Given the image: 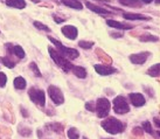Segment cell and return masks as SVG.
<instances>
[{"instance_id": "obj_1", "label": "cell", "mask_w": 160, "mask_h": 139, "mask_svg": "<svg viewBox=\"0 0 160 139\" xmlns=\"http://www.w3.org/2000/svg\"><path fill=\"white\" fill-rule=\"evenodd\" d=\"M101 125L104 130L107 131L110 135H118L122 133L123 131L126 129V124L123 123L122 121L117 119L115 117H108L101 123Z\"/></svg>"}, {"instance_id": "obj_2", "label": "cell", "mask_w": 160, "mask_h": 139, "mask_svg": "<svg viewBox=\"0 0 160 139\" xmlns=\"http://www.w3.org/2000/svg\"><path fill=\"white\" fill-rule=\"evenodd\" d=\"M48 39L52 42H53L54 45L56 46V48L58 49V54L62 55L63 57H66L68 60V58H70V60H75V58L78 57V55H80V53H78V50L74 49V48H68V47H66V46H63L60 41L55 40L54 37H52V36H48Z\"/></svg>"}, {"instance_id": "obj_3", "label": "cell", "mask_w": 160, "mask_h": 139, "mask_svg": "<svg viewBox=\"0 0 160 139\" xmlns=\"http://www.w3.org/2000/svg\"><path fill=\"white\" fill-rule=\"evenodd\" d=\"M48 52L50 54V57L53 58L55 63L58 64L60 68H62L66 72H71V68H72V64L69 62V60H67L66 57H63L62 55H60L58 53V50H55L53 47H48Z\"/></svg>"}, {"instance_id": "obj_4", "label": "cell", "mask_w": 160, "mask_h": 139, "mask_svg": "<svg viewBox=\"0 0 160 139\" xmlns=\"http://www.w3.org/2000/svg\"><path fill=\"white\" fill-rule=\"evenodd\" d=\"M110 108H111V104L109 102L108 98H98L97 102L95 103V111L97 112V117L99 118H104L109 115L110 112Z\"/></svg>"}, {"instance_id": "obj_5", "label": "cell", "mask_w": 160, "mask_h": 139, "mask_svg": "<svg viewBox=\"0 0 160 139\" xmlns=\"http://www.w3.org/2000/svg\"><path fill=\"white\" fill-rule=\"evenodd\" d=\"M28 96L32 99V102H34L36 105H39L41 108H43L46 104V95L43 90L38 89V88H31L28 90Z\"/></svg>"}, {"instance_id": "obj_6", "label": "cell", "mask_w": 160, "mask_h": 139, "mask_svg": "<svg viewBox=\"0 0 160 139\" xmlns=\"http://www.w3.org/2000/svg\"><path fill=\"white\" fill-rule=\"evenodd\" d=\"M113 110H115L116 113L118 115H124V113H128L130 111V107L128 101L124 96H117L113 99Z\"/></svg>"}, {"instance_id": "obj_7", "label": "cell", "mask_w": 160, "mask_h": 139, "mask_svg": "<svg viewBox=\"0 0 160 139\" xmlns=\"http://www.w3.org/2000/svg\"><path fill=\"white\" fill-rule=\"evenodd\" d=\"M48 95L55 105H61V104L64 103V96H63L62 91L58 89V87H55V85H49Z\"/></svg>"}, {"instance_id": "obj_8", "label": "cell", "mask_w": 160, "mask_h": 139, "mask_svg": "<svg viewBox=\"0 0 160 139\" xmlns=\"http://www.w3.org/2000/svg\"><path fill=\"white\" fill-rule=\"evenodd\" d=\"M93 68L97 72V74L102 75V76H109V75H112V74L117 72L116 68L111 67V66H105V64H95Z\"/></svg>"}, {"instance_id": "obj_9", "label": "cell", "mask_w": 160, "mask_h": 139, "mask_svg": "<svg viewBox=\"0 0 160 139\" xmlns=\"http://www.w3.org/2000/svg\"><path fill=\"white\" fill-rule=\"evenodd\" d=\"M129 98H130V102L132 103V105L136 107V108H140V107L145 105V103H146L144 95L139 94V92H131L129 95Z\"/></svg>"}, {"instance_id": "obj_10", "label": "cell", "mask_w": 160, "mask_h": 139, "mask_svg": "<svg viewBox=\"0 0 160 139\" xmlns=\"http://www.w3.org/2000/svg\"><path fill=\"white\" fill-rule=\"evenodd\" d=\"M150 52H142V53H138V54H132L130 55V61L133 63V64H144L146 62V60L150 56Z\"/></svg>"}, {"instance_id": "obj_11", "label": "cell", "mask_w": 160, "mask_h": 139, "mask_svg": "<svg viewBox=\"0 0 160 139\" xmlns=\"http://www.w3.org/2000/svg\"><path fill=\"white\" fill-rule=\"evenodd\" d=\"M6 48H7V52H8L9 55H15V56H18L19 58H23L25 57V50L22 49V47L21 46H18V45H11V43H7L6 45Z\"/></svg>"}, {"instance_id": "obj_12", "label": "cell", "mask_w": 160, "mask_h": 139, "mask_svg": "<svg viewBox=\"0 0 160 139\" xmlns=\"http://www.w3.org/2000/svg\"><path fill=\"white\" fill-rule=\"evenodd\" d=\"M62 34L66 37L68 39H70V40H75L76 36L78 35V31H77V28L75 26H72V25H67V26H64L62 27Z\"/></svg>"}, {"instance_id": "obj_13", "label": "cell", "mask_w": 160, "mask_h": 139, "mask_svg": "<svg viewBox=\"0 0 160 139\" xmlns=\"http://www.w3.org/2000/svg\"><path fill=\"white\" fill-rule=\"evenodd\" d=\"M107 25L109 27L116 28V29H123V31H129V29L133 28V26H131V25L119 22V21H116V20H107Z\"/></svg>"}, {"instance_id": "obj_14", "label": "cell", "mask_w": 160, "mask_h": 139, "mask_svg": "<svg viewBox=\"0 0 160 139\" xmlns=\"http://www.w3.org/2000/svg\"><path fill=\"white\" fill-rule=\"evenodd\" d=\"M123 18L125 20H145V21H150L151 20L150 17L138 13H123Z\"/></svg>"}, {"instance_id": "obj_15", "label": "cell", "mask_w": 160, "mask_h": 139, "mask_svg": "<svg viewBox=\"0 0 160 139\" xmlns=\"http://www.w3.org/2000/svg\"><path fill=\"white\" fill-rule=\"evenodd\" d=\"M85 6L90 9V11H92L95 13H98V14H111L110 11H108L107 8H103V7H99L97 5H93L89 1H85Z\"/></svg>"}, {"instance_id": "obj_16", "label": "cell", "mask_w": 160, "mask_h": 139, "mask_svg": "<svg viewBox=\"0 0 160 139\" xmlns=\"http://www.w3.org/2000/svg\"><path fill=\"white\" fill-rule=\"evenodd\" d=\"M6 5L8 7H13V8L22 9L26 7V1L25 0H5Z\"/></svg>"}, {"instance_id": "obj_17", "label": "cell", "mask_w": 160, "mask_h": 139, "mask_svg": "<svg viewBox=\"0 0 160 139\" xmlns=\"http://www.w3.org/2000/svg\"><path fill=\"white\" fill-rule=\"evenodd\" d=\"M46 129H49L48 131H53L58 135L62 136L63 133V125L60 124V123H52V124H47L46 125Z\"/></svg>"}, {"instance_id": "obj_18", "label": "cell", "mask_w": 160, "mask_h": 139, "mask_svg": "<svg viewBox=\"0 0 160 139\" xmlns=\"http://www.w3.org/2000/svg\"><path fill=\"white\" fill-rule=\"evenodd\" d=\"M62 2L66 5V6L70 7V8L78 9V11H81V9L83 8V5H82V2L78 1V0H62Z\"/></svg>"}, {"instance_id": "obj_19", "label": "cell", "mask_w": 160, "mask_h": 139, "mask_svg": "<svg viewBox=\"0 0 160 139\" xmlns=\"http://www.w3.org/2000/svg\"><path fill=\"white\" fill-rule=\"evenodd\" d=\"M71 72L75 74V76L78 78H85L87 77V70L83 67H78V66H72Z\"/></svg>"}, {"instance_id": "obj_20", "label": "cell", "mask_w": 160, "mask_h": 139, "mask_svg": "<svg viewBox=\"0 0 160 139\" xmlns=\"http://www.w3.org/2000/svg\"><path fill=\"white\" fill-rule=\"evenodd\" d=\"M118 2L123 6H128V7H140L142 6L140 0H118Z\"/></svg>"}, {"instance_id": "obj_21", "label": "cell", "mask_w": 160, "mask_h": 139, "mask_svg": "<svg viewBox=\"0 0 160 139\" xmlns=\"http://www.w3.org/2000/svg\"><path fill=\"white\" fill-rule=\"evenodd\" d=\"M142 130L145 131V132H147L148 135L156 136V139H159V131H157V133H154V131L152 130L151 123H150L148 121H146V122H144V123H142Z\"/></svg>"}, {"instance_id": "obj_22", "label": "cell", "mask_w": 160, "mask_h": 139, "mask_svg": "<svg viewBox=\"0 0 160 139\" xmlns=\"http://www.w3.org/2000/svg\"><path fill=\"white\" fill-rule=\"evenodd\" d=\"M13 83H14V87H15V89H18V90L25 89V88H26V85H27L26 80H25L23 77H21V76L15 77V78H14Z\"/></svg>"}, {"instance_id": "obj_23", "label": "cell", "mask_w": 160, "mask_h": 139, "mask_svg": "<svg viewBox=\"0 0 160 139\" xmlns=\"http://www.w3.org/2000/svg\"><path fill=\"white\" fill-rule=\"evenodd\" d=\"M160 64L159 63H156V64H153L151 68H148V70H147V74L150 75L151 77H158L160 74Z\"/></svg>"}, {"instance_id": "obj_24", "label": "cell", "mask_w": 160, "mask_h": 139, "mask_svg": "<svg viewBox=\"0 0 160 139\" xmlns=\"http://www.w3.org/2000/svg\"><path fill=\"white\" fill-rule=\"evenodd\" d=\"M139 40L142 42H157L159 40V37L156 35H151V34H144V35L139 36Z\"/></svg>"}, {"instance_id": "obj_25", "label": "cell", "mask_w": 160, "mask_h": 139, "mask_svg": "<svg viewBox=\"0 0 160 139\" xmlns=\"http://www.w3.org/2000/svg\"><path fill=\"white\" fill-rule=\"evenodd\" d=\"M68 138L69 139H78L80 138V132L76 127H69V130L67 132Z\"/></svg>"}, {"instance_id": "obj_26", "label": "cell", "mask_w": 160, "mask_h": 139, "mask_svg": "<svg viewBox=\"0 0 160 139\" xmlns=\"http://www.w3.org/2000/svg\"><path fill=\"white\" fill-rule=\"evenodd\" d=\"M18 132L19 135H21L22 137H29L32 135V130L27 126H19L18 127Z\"/></svg>"}, {"instance_id": "obj_27", "label": "cell", "mask_w": 160, "mask_h": 139, "mask_svg": "<svg viewBox=\"0 0 160 139\" xmlns=\"http://www.w3.org/2000/svg\"><path fill=\"white\" fill-rule=\"evenodd\" d=\"M0 60H1V62L4 63V66H6V67L9 68V69H12V68L15 67V62H14L13 60H11V58H9V56L1 57Z\"/></svg>"}, {"instance_id": "obj_28", "label": "cell", "mask_w": 160, "mask_h": 139, "mask_svg": "<svg viewBox=\"0 0 160 139\" xmlns=\"http://www.w3.org/2000/svg\"><path fill=\"white\" fill-rule=\"evenodd\" d=\"M95 45L92 41H80L78 42V46H80L81 48H83V49H90L92 46Z\"/></svg>"}, {"instance_id": "obj_29", "label": "cell", "mask_w": 160, "mask_h": 139, "mask_svg": "<svg viewBox=\"0 0 160 139\" xmlns=\"http://www.w3.org/2000/svg\"><path fill=\"white\" fill-rule=\"evenodd\" d=\"M29 68H31L32 70L34 72V75H35L36 77H41V72L39 70V68H38V64H36L35 62H32L31 64H29Z\"/></svg>"}, {"instance_id": "obj_30", "label": "cell", "mask_w": 160, "mask_h": 139, "mask_svg": "<svg viewBox=\"0 0 160 139\" xmlns=\"http://www.w3.org/2000/svg\"><path fill=\"white\" fill-rule=\"evenodd\" d=\"M7 83V76L5 72H0V88H4L5 85Z\"/></svg>"}, {"instance_id": "obj_31", "label": "cell", "mask_w": 160, "mask_h": 139, "mask_svg": "<svg viewBox=\"0 0 160 139\" xmlns=\"http://www.w3.org/2000/svg\"><path fill=\"white\" fill-rule=\"evenodd\" d=\"M34 26H35L36 28H39V29H42V31H45V32H49V31H50V28L47 27V26H46V25H43V23L39 22V21H35V22H34Z\"/></svg>"}, {"instance_id": "obj_32", "label": "cell", "mask_w": 160, "mask_h": 139, "mask_svg": "<svg viewBox=\"0 0 160 139\" xmlns=\"http://www.w3.org/2000/svg\"><path fill=\"white\" fill-rule=\"evenodd\" d=\"M132 133H133L134 136H138V137L142 138V135H144V130H142V127H134L133 131H132Z\"/></svg>"}, {"instance_id": "obj_33", "label": "cell", "mask_w": 160, "mask_h": 139, "mask_svg": "<svg viewBox=\"0 0 160 139\" xmlns=\"http://www.w3.org/2000/svg\"><path fill=\"white\" fill-rule=\"evenodd\" d=\"M85 109L89 111H95V103L93 102H88L85 103Z\"/></svg>"}, {"instance_id": "obj_34", "label": "cell", "mask_w": 160, "mask_h": 139, "mask_svg": "<svg viewBox=\"0 0 160 139\" xmlns=\"http://www.w3.org/2000/svg\"><path fill=\"white\" fill-rule=\"evenodd\" d=\"M20 110H21V115H23V117H28V116H29V113L27 112V110H26V109H23L22 107L20 108Z\"/></svg>"}, {"instance_id": "obj_35", "label": "cell", "mask_w": 160, "mask_h": 139, "mask_svg": "<svg viewBox=\"0 0 160 139\" xmlns=\"http://www.w3.org/2000/svg\"><path fill=\"white\" fill-rule=\"evenodd\" d=\"M110 35H111L112 37H117V39L123 37V35H122V34H119V33H110Z\"/></svg>"}, {"instance_id": "obj_36", "label": "cell", "mask_w": 160, "mask_h": 139, "mask_svg": "<svg viewBox=\"0 0 160 139\" xmlns=\"http://www.w3.org/2000/svg\"><path fill=\"white\" fill-rule=\"evenodd\" d=\"M153 121H154V124H156V125H157V127H158V129H160L159 118H158V117H154V119H153Z\"/></svg>"}, {"instance_id": "obj_37", "label": "cell", "mask_w": 160, "mask_h": 139, "mask_svg": "<svg viewBox=\"0 0 160 139\" xmlns=\"http://www.w3.org/2000/svg\"><path fill=\"white\" fill-rule=\"evenodd\" d=\"M54 20H55V22H58V23L63 22V21H64V19H58L56 15H54Z\"/></svg>"}, {"instance_id": "obj_38", "label": "cell", "mask_w": 160, "mask_h": 139, "mask_svg": "<svg viewBox=\"0 0 160 139\" xmlns=\"http://www.w3.org/2000/svg\"><path fill=\"white\" fill-rule=\"evenodd\" d=\"M142 2H144V4H151L153 0H140Z\"/></svg>"}, {"instance_id": "obj_39", "label": "cell", "mask_w": 160, "mask_h": 139, "mask_svg": "<svg viewBox=\"0 0 160 139\" xmlns=\"http://www.w3.org/2000/svg\"><path fill=\"white\" fill-rule=\"evenodd\" d=\"M108 139H112V138H108Z\"/></svg>"}]
</instances>
